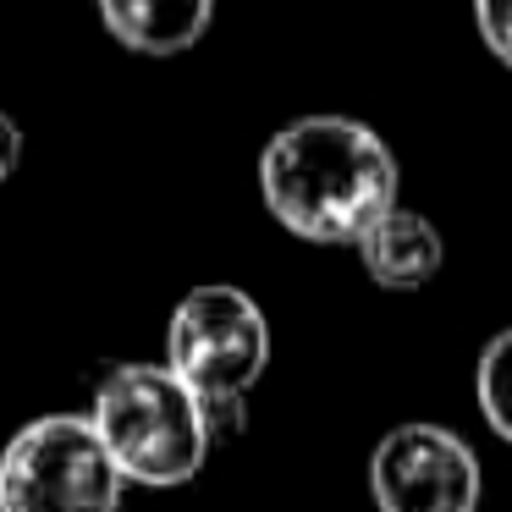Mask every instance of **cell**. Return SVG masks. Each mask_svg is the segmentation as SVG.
Segmentation results:
<instances>
[{
	"label": "cell",
	"mask_w": 512,
	"mask_h": 512,
	"mask_svg": "<svg viewBox=\"0 0 512 512\" xmlns=\"http://www.w3.org/2000/svg\"><path fill=\"white\" fill-rule=\"evenodd\" d=\"M17 160H23V127H17L12 116L0 111V188H6V182H12Z\"/></svg>",
	"instance_id": "10"
},
{
	"label": "cell",
	"mask_w": 512,
	"mask_h": 512,
	"mask_svg": "<svg viewBox=\"0 0 512 512\" xmlns=\"http://www.w3.org/2000/svg\"><path fill=\"white\" fill-rule=\"evenodd\" d=\"M474 23H479V39L490 45V56L501 67H512V0H474Z\"/></svg>",
	"instance_id": "9"
},
{
	"label": "cell",
	"mask_w": 512,
	"mask_h": 512,
	"mask_svg": "<svg viewBox=\"0 0 512 512\" xmlns=\"http://www.w3.org/2000/svg\"><path fill=\"white\" fill-rule=\"evenodd\" d=\"M166 364L199 391L204 402L248 397L270 369V320L243 287L210 281L193 287L171 309L166 325Z\"/></svg>",
	"instance_id": "4"
},
{
	"label": "cell",
	"mask_w": 512,
	"mask_h": 512,
	"mask_svg": "<svg viewBox=\"0 0 512 512\" xmlns=\"http://www.w3.org/2000/svg\"><path fill=\"white\" fill-rule=\"evenodd\" d=\"M474 397H479V413H485V424L512 446V325L490 336L485 353H479Z\"/></svg>",
	"instance_id": "8"
},
{
	"label": "cell",
	"mask_w": 512,
	"mask_h": 512,
	"mask_svg": "<svg viewBox=\"0 0 512 512\" xmlns=\"http://www.w3.org/2000/svg\"><path fill=\"white\" fill-rule=\"evenodd\" d=\"M358 265L375 287L386 292H419L424 281L441 276L446 265V243H441V226L419 210H386L364 237H358Z\"/></svg>",
	"instance_id": "6"
},
{
	"label": "cell",
	"mask_w": 512,
	"mask_h": 512,
	"mask_svg": "<svg viewBox=\"0 0 512 512\" xmlns=\"http://www.w3.org/2000/svg\"><path fill=\"white\" fill-rule=\"evenodd\" d=\"M397 155L353 116H298L259 155L265 210L292 237L353 248L386 210H397Z\"/></svg>",
	"instance_id": "1"
},
{
	"label": "cell",
	"mask_w": 512,
	"mask_h": 512,
	"mask_svg": "<svg viewBox=\"0 0 512 512\" xmlns=\"http://www.w3.org/2000/svg\"><path fill=\"white\" fill-rule=\"evenodd\" d=\"M100 23L133 56H182L215 23V0H94Z\"/></svg>",
	"instance_id": "7"
},
{
	"label": "cell",
	"mask_w": 512,
	"mask_h": 512,
	"mask_svg": "<svg viewBox=\"0 0 512 512\" xmlns=\"http://www.w3.org/2000/svg\"><path fill=\"white\" fill-rule=\"evenodd\" d=\"M105 452L116 457L127 485L144 490H177L204 474L215 452L204 397L177 375L171 364H116L94 386L89 408Z\"/></svg>",
	"instance_id": "2"
},
{
	"label": "cell",
	"mask_w": 512,
	"mask_h": 512,
	"mask_svg": "<svg viewBox=\"0 0 512 512\" xmlns=\"http://www.w3.org/2000/svg\"><path fill=\"white\" fill-rule=\"evenodd\" d=\"M474 446L435 419L391 424L369 452V501L380 512H479Z\"/></svg>",
	"instance_id": "5"
},
{
	"label": "cell",
	"mask_w": 512,
	"mask_h": 512,
	"mask_svg": "<svg viewBox=\"0 0 512 512\" xmlns=\"http://www.w3.org/2000/svg\"><path fill=\"white\" fill-rule=\"evenodd\" d=\"M122 490L89 413H39L0 452V512H116Z\"/></svg>",
	"instance_id": "3"
}]
</instances>
